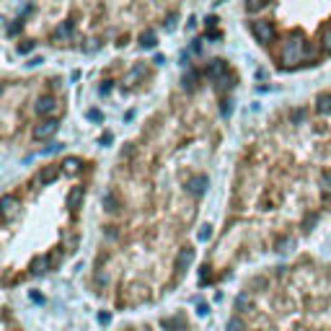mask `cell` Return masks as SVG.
Instances as JSON below:
<instances>
[{
  "instance_id": "cell-11",
  "label": "cell",
  "mask_w": 331,
  "mask_h": 331,
  "mask_svg": "<svg viewBox=\"0 0 331 331\" xmlns=\"http://www.w3.org/2000/svg\"><path fill=\"white\" fill-rule=\"evenodd\" d=\"M316 111H318V114H331V93H318V99H316Z\"/></svg>"
},
{
  "instance_id": "cell-1",
  "label": "cell",
  "mask_w": 331,
  "mask_h": 331,
  "mask_svg": "<svg viewBox=\"0 0 331 331\" xmlns=\"http://www.w3.org/2000/svg\"><path fill=\"white\" fill-rule=\"evenodd\" d=\"M305 57H308V49H305L303 36H300V34L287 36L285 44H282V62L285 65H295V62H300V60H305Z\"/></svg>"
},
{
  "instance_id": "cell-20",
  "label": "cell",
  "mask_w": 331,
  "mask_h": 331,
  "mask_svg": "<svg viewBox=\"0 0 331 331\" xmlns=\"http://www.w3.org/2000/svg\"><path fill=\"white\" fill-rule=\"evenodd\" d=\"M181 326H184L181 318H166V321H163V329H166V331H174V329H181Z\"/></svg>"
},
{
  "instance_id": "cell-26",
  "label": "cell",
  "mask_w": 331,
  "mask_h": 331,
  "mask_svg": "<svg viewBox=\"0 0 331 331\" xmlns=\"http://www.w3.org/2000/svg\"><path fill=\"white\" fill-rule=\"evenodd\" d=\"M210 236H212V228H210V225H202V230H199V241H207Z\"/></svg>"
},
{
  "instance_id": "cell-4",
  "label": "cell",
  "mask_w": 331,
  "mask_h": 331,
  "mask_svg": "<svg viewBox=\"0 0 331 331\" xmlns=\"http://www.w3.org/2000/svg\"><path fill=\"white\" fill-rule=\"evenodd\" d=\"M225 73H228V62H225V60H210V65H207L210 80H223Z\"/></svg>"
},
{
  "instance_id": "cell-29",
  "label": "cell",
  "mask_w": 331,
  "mask_h": 331,
  "mask_svg": "<svg viewBox=\"0 0 331 331\" xmlns=\"http://www.w3.org/2000/svg\"><path fill=\"white\" fill-rule=\"evenodd\" d=\"M88 119H93V122H96V119H101V111L99 109H91V111H88Z\"/></svg>"
},
{
  "instance_id": "cell-28",
  "label": "cell",
  "mask_w": 331,
  "mask_h": 331,
  "mask_svg": "<svg viewBox=\"0 0 331 331\" xmlns=\"http://www.w3.org/2000/svg\"><path fill=\"white\" fill-rule=\"evenodd\" d=\"M166 29H168V31H174V29H176V16H168V21H166Z\"/></svg>"
},
{
  "instance_id": "cell-17",
  "label": "cell",
  "mask_w": 331,
  "mask_h": 331,
  "mask_svg": "<svg viewBox=\"0 0 331 331\" xmlns=\"http://www.w3.org/2000/svg\"><path fill=\"white\" fill-rule=\"evenodd\" d=\"M225 331H246V326H243V321H241L238 316H233V318L228 321V326H225Z\"/></svg>"
},
{
  "instance_id": "cell-7",
  "label": "cell",
  "mask_w": 331,
  "mask_h": 331,
  "mask_svg": "<svg viewBox=\"0 0 331 331\" xmlns=\"http://www.w3.org/2000/svg\"><path fill=\"white\" fill-rule=\"evenodd\" d=\"M83 197H86V189H83V186H73L70 194H67V207H70L73 212H78V207H80Z\"/></svg>"
},
{
  "instance_id": "cell-12",
  "label": "cell",
  "mask_w": 331,
  "mask_h": 331,
  "mask_svg": "<svg viewBox=\"0 0 331 331\" xmlns=\"http://www.w3.org/2000/svg\"><path fill=\"white\" fill-rule=\"evenodd\" d=\"M80 166H83V163L78 161V158L70 155V158H65V161H62V171H65L67 176H75V174L80 171Z\"/></svg>"
},
{
  "instance_id": "cell-6",
  "label": "cell",
  "mask_w": 331,
  "mask_h": 331,
  "mask_svg": "<svg viewBox=\"0 0 331 331\" xmlns=\"http://www.w3.org/2000/svg\"><path fill=\"white\" fill-rule=\"evenodd\" d=\"M60 176V166H44V168L39 171V184L47 186V184H55Z\"/></svg>"
},
{
  "instance_id": "cell-13",
  "label": "cell",
  "mask_w": 331,
  "mask_h": 331,
  "mask_svg": "<svg viewBox=\"0 0 331 331\" xmlns=\"http://www.w3.org/2000/svg\"><path fill=\"white\" fill-rule=\"evenodd\" d=\"M155 44H158L155 31H142V34H140V47H142V49H155Z\"/></svg>"
},
{
  "instance_id": "cell-27",
  "label": "cell",
  "mask_w": 331,
  "mask_h": 331,
  "mask_svg": "<svg viewBox=\"0 0 331 331\" xmlns=\"http://www.w3.org/2000/svg\"><path fill=\"white\" fill-rule=\"evenodd\" d=\"M303 117H305V111H303V109H298V111H292V114H290V119H292L295 124H298V122H303Z\"/></svg>"
},
{
  "instance_id": "cell-8",
  "label": "cell",
  "mask_w": 331,
  "mask_h": 331,
  "mask_svg": "<svg viewBox=\"0 0 331 331\" xmlns=\"http://www.w3.org/2000/svg\"><path fill=\"white\" fill-rule=\"evenodd\" d=\"M36 111H39V114H44V117L55 114V111H57V101L52 99V96H42V99L36 101Z\"/></svg>"
},
{
  "instance_id": "cell-2",
  "label": "cell",
  "mask_w": 331,
  "mask_h": 331,
  "mask_svg": "<svg viewBox=\"0 0 331 331\" xmlns=\"http://www.w3.org/2000/svg\"><path fill=\"white\" fill-rule=\"evenodd\" d=\"M251 34H254V39H256L259 44H269V42L274 39V26H272V21H267V18L251 21Z\"/></svg>"
},
{
  "instance_id": "cell-24",
  "label": "cell",
  "mask_w": 331,
  "mask_h": 331,
  "mask_svg": "<svg viewBox=\"0 0 331 331\" xmlns=\"http://www.w3.org/2000/svg\"><path fill=\"white\" fill-rule=\"evenodd\" d=\"M36 44L34 42H24V44H18V55H29V52H34Z\"/></svg>"
},
{
  "instance_id": "cell-25",
  "label": "cell",
  "mask_w": 331,
  "mask_h": 331,
  "mask_svg": "<svg viewBox=\"0 0 331 331\" xmlns=\"http://www.w3.org/2000/svg\"><path fill=\"white\" fill-rule=\"evenodd\" d=\"M142 73H145V70H142V67H135V70H132L130 75H127V83H135V80H137Z\"/></svg>"
},
{
  "instance_id": "cell-32",
  "label": "cell",
  "mask_w": 331,
  "mask_h": 331,
  "mask_svg": "<svg viewBox=\"0 0 331 331\" xmlns=\"http://www.w3.org/2000/svg\"><path fill=\"white\" fill-rule=\"evenodd\" d=\"M57 150H60V145H57V142H52V145L44 150V153H57Z\"/></svg>"
},
{
  "instance_id": "cell-18",
  "label": "cell",
  "mask_w": 331,
  "mask_h": 331,
  "mask_svg": "<svg viewBox=\"0 0 331 331\" xmlns=\"http://www.w3.org/2000/svg\"><path fill=\"white\" fill-rule=\"evenodd\" d=\"M70 34H73V26L65 21V24H62V26H60L57 31H55V39H67V36H70Z\"/></svg>"
},
{
  "instance_id": "cell-5",
  "label": "cell",
  "mask_w": 331,
  "mask_h": 331,
  "mask_svg": "<svg viewBox=\"0 0 331 331\" xmlns=\"http://www.w3.org/2000/svg\"><path fill=\"white\" fill-rule=\"evenodd\" d=\"M207 186H210V179L207 176H194V179H189L186 189H189V194H194V197H202V194L207 192Z\"/></svg>"
},
{
  "instance_id": "cell-30",
  "label": "cell",
  "mask_w": 331,
  "mask_h": 331,
  "mask_svg": "<svg viewBox=\"0 0 331 331\" xmlns=\"http://www.w3.org/2000/svg\"><path fill=\"white\" fill-rule=\"evenodd\" d=\"M230 111H233V106H230V101H225V104H223V114H225V117H228V114H230Z\"/></svg>"
},
{
  "instance_id": "cell-31",
  "label": "cell",
  "mask_w": 331,
  "mask_h": 331,
  "mask_svg": "<svg viewBox=\"0 0 331 331\" xmlns=\"http://www.w3.org/2000/svg\"><path fill=\"white\" fill-rule=\"evenodd\" d=\"M99 321H101V323H109L111 316H109V313H99Z\"/></svg>"
},
{
  "instance_id": "cell-9",
  "label": "cell",
  "mask_w": 331,
  "mask_h": 331,
  "mask_svg": "<svg viewBox=\"0 0 331 331\" xmlns=\"http://www.w3.org/2000/svg\"><path fill=\"white\" fill-rule=\"evenodd\" d=\"M194 261V248H181V251H179V256H176V272L181 274L186 267H189Z\"/></svg>"
},
{
  "instance_id": "cell-23",
  "label": "cell",
  "mask_w": 331,
  "mask_h": 331,
  "mask_svg": "<svg viewBox=\"0 0 331 331\" xmlns=\"http://www.w3.org/2000/svg\"><path fill=\"white\" fill-rule=\"evenodd\" d=\"M104 207H106L109 212H117V199H114L111 192H106V197H104Z\"/></svg>"
},
{
  "instance_id": "cell-22",
  "label": "cell",
  "mask_w": 331,
  "mask_h": 331,
  "mask_svg": "<svg viewBox=\"0 0 331 331\" xmlns=\"http://www.w3.org/2000/svg\"><path fill=\"white\" fill-rule=\"evenodd\" d=\"M194 86H197V73H194V70H189V73L184 75V88H189V91H192Z\"/></svg>"
},
{
  "instance_id": "cell-16",
  "label": "cell",
  "mask_w": 331,
  "mask_h": 331,
  "mask_svg": "<svg viewBox=\"0 0 331 331\" xmlns=\"http://www.w3.org/2000/svg\"><path fill=\"white\" fill-rule=\"evenodd\" d=\"M267 5V0H246V11L248 13H259Z\"/></svg>"
},
{
  "instance_id": "cell-15",
  "label": "cell",
  "mask_w": 331,
  "mask_h": 331,
  "mask_svg": "<svg viewBox=\"0 0 331 331\" xmlns=\"http://www.w3.org/2000/svg\"><path fill=\"white\" fill-rule=\"evenodd\" d=\"M321 49L323 52H331V26H326L321 31Z\"/></svg>"
},
{
  "instance_id": "cell-10",
  "label": "cell",
  "mask_w": 331,
  "mask_h": 331,
  "mask_svg": "<svg viewBox=\"0 0 331 331\" xmlns=\"http://www.w3.org/2000/svg\"><path fill=\"white\" fill-rule=\"evenodd\" d=\"M0 207H3V215H5V217H11L21 205H18V199L13 197V194H3V199H0Z\"/></svg>"
},
{
  "instance_id": "cell-14",
  "label": "cell",
  "mask_w": 331,
  "mask_h": 331,
  "mask_svg": "<svg viewBox=\"0 0 331 331\" xmlns=\"http://www.w3.org/2000/svg\"><path fill=\"white\" fill-rule=\"evenodd\" d=\"M47 267H49V259H47V256H36V259L31 261V272H34V274L47 272Z\"/></svg>"
},
{
  "instance_id": "cell-3",
  "label": "cell",
  "mask_w": 331,
  "mask_h": 331,
  "mask_svg": "<svg viewBox=\"0 0 331 331\" xmlns=\"http://www.w3.org/2000/svg\"><path fill=\"white\" fill-rule=\"evenodd\" d=\"M60 130V122L57 119H47V122H42V124H36L34 127V137L36 140H49V137H55Z\"/></svg>"
},
{
  "instance_id": "cell-19",
  "label": "cell",
  "mask_w": 331,
  "mask_h": 331,
  "mask_svg": "<svg viewBox=\"0 0 331 331\" xmlns=\"http://www.w3.org/2000/svg\"><path fill=\"white\" fill-rule=\"evenodd\" d=\"M292 246H295V241H292V238H280V241H277V251H280V254L290 251Z\"/></svg>"
},
{
  "instance_id": "cell-21",
  "label": "cell",
  "mask_w": 331,
  "mask_h": 331,
  "mask_svg": "<svg viewBox=\"0 0 331 331\" xmlns=\"http://www.w3.org/2000/svg\"><path fill=\"white\" fill-rule=\"evenodd\" d=\"M321 192L326 194V197H331V174H323L321 176Z\"/></svg>"
}]
</instances>
